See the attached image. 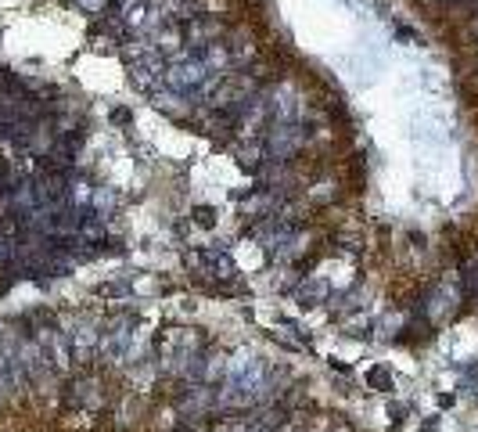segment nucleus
<instances>
[{"mask_svg": "<svg viewBox=\"0 0 478 432\" xmlns=\"http://www.w3.org/2000/svg\"><path fill=\"white\" fill-rule=\"evenodd\" d=\"M195 223H198V227H213V209H209V206H198V209H195Z\"/></svg>", "mask_w": 478, "mask_h": 432, "instance_id": "nucleus-1", "label": "nucleus"}]
</instances>
